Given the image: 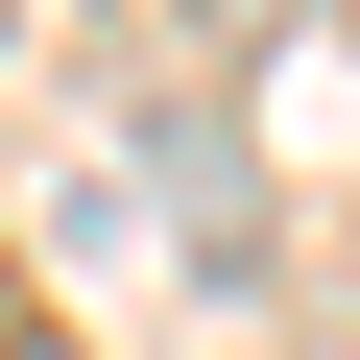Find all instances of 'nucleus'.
<instances>
[{"instance_id": "1", "label": "nucleus", "mask_w": 360, "mask_h": 360, "mask_svg": "<svg viewBox=\"0 0 360 360\" xmlns=\"http://www.w3.org/2000/svg\"><path fill=\"white\" fill-rule=\"evenodd\" d=\"M49 264H72L96 312H120V288L240 312V288H264V193H240V144H217V120H120V144L49 168Z\"/></svg>"}]
</instances>
